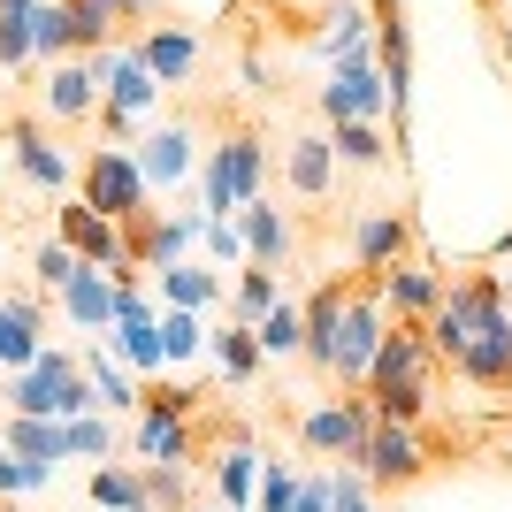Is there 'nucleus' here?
<instances>
[{
    "label": "nucleus",
    "instance_id": "f257e3e1",
    "mask_svg": "<svg viewBox=\"0 0 512 512\" xmlns=\"http://www.w3.org/2000/svg\"><path fill=\"white\" fill-rule=\"evenodd\" d=\"M268 199V146L253 123H222L207 138V169H199V207L207 222H237V214Z\"/></svg>",
    "mask_w": 512,
    "mask_h": 512
},
{
    "label": "nucleus",
    "instance_id": "f03ea898",
    "mask_svg": "<svg viewBox=\"0 0 512 512\" xmlns=\"http://www.w3.org/2000/svg\"><path fill=\"white\" fill-rule=\"evenodd\" d=\"M497 314H512V306H505V276H497V268H474V276H459V283L444 291V306L421 321V337H428V352L451 367Z\"/></svg>",
    "mask_w": 512,
    "mask_h": 512
},
{
    "label": "nucleus",
    "instance_id": "7ed1b4c3",
    "mask_svg": "<svg viewBox=\"0 0 512 512\" xmlns=\"http://www.w3.org/2000/svg\"><path fill=\"white\" fill-rule=\"evenodd\" d=\"M444 459H459V451L436 444V436H421V428H406V421H375L352 467H360L375 490H413V482H421V474H436Z\"/></svg>",
    "mask_w": 512,
    "mask_h": 512
},
{
    "label": "nucleus",
    "instance_id": "20e7f679",
    "mask_svg": "<svg viewBox=\"0 0 512 512\" xmlns=\"http://www.w3.org/2000/svg\"><path fill=\"white\" fill-rule=\"evenodd\" d=\"M100 100H107V85H100V54H69V62H54V69L39 77L31 123H46L54 138H77V130H92Z\"/></svg>",
    "mask_w": 512,
    "mask_h": 512
},
{
    "label": "nucleus",
    "instance_id": "39448f33",
    "mask_svg": "<svg viewBox=\"0 0 512 512\" xmlns=\"http://www.w3.org/2000/svg\"><path fill=\"white\" fill-rule=\"evenodd\" d=\"M383 329H390V314H383V276H352L344 329H337V367H329V375L360 390L367 367H375V352H383Z\"/></svg>",
    "mask_w": 512,
    "mask_h": 512
},
{
    "label": "nucleus",
    "instance_id": "423d86ee",
    "mask_svg": "<svg viewBox=\"0 0 512 512\" xmlns=\"http://www.w3.org/2000/svg\"><path fill=\"white\" fill-rule=\"evenodd\" d=\"M85 207L107 214V222H130V214L153 207V192H146V176H138V153H130V146H92L85 153Z\"/></svg>",
    "mask_w": 512,
    "mask_h": 512
},
{
    "label": "nucleus",
    "instance_id": "0eeeda50",
    "mask_svg": "<svg viewBox=\"0 0 512 512\" xmlns=\"http://www.w3.org/2000/svg\"><path fill=\"white\" fill-rule=\"evenodd\" d=\"M337 146H329V130H291L276 153V176H283V192L299 199V207H329L337 199Z\"/></svg>",
    "mask_w": 512,
    "mask_h": 512
},
{
    "label": "nucleus",
    "instance_id": "6e6552de",
    "mask_svg": "<svg viewBox=\"0 0 512 512\" xmlns=\"http://www.w3.org/2000/svg\"><path fill=\"white\" fill-rule=\"evenodd\" d=\"M130 54L161 77V92H184L207 69V46H199V31L192 23H176V16H161V23H138V39H130Z\"/></svg>",
    "mask_w": 512,
    "mask_h": 512
},
{
    "label": "nucleus",
    "instance_id": "1a4fd4ad",
    "mask_svg": "<svg viewBox=\"0 0 512 512\" xmlns=\"http://www.w3.org/2000/svg\"><path fill=\"white\" fill-rule=\"evenodd\" d=\"M16 413H31V421H62V413L85 406V375H77V352H39L31 360V375H16Z\"/></svg>",
    "mask_w": 512,
    "mask_h": 512
},
{
    "label": "nucleus",
    "instance_id": "9d476101",
    "mask_svg": "<svg viewBox=\"0 0 512 512\" xmlns=\"http://www.w3.org/2000/svg\"><path fill=\"white\" fill-rule=\"evenodd\" d=\"M54 237H62L77 260H92V268H107L115 283H130L138 276V260H130V245H123V222H107V214H92L85 199H69L62 214H54Z\"/></svg>",
    "mask_w": 512,
    "mask_h": 512
},
{
    "label": "nucleus",
    "instance_id": "9b49d317",
    "mask_svg": "<svg viewBox=\"0 0 512 512\" xmlns=\"http://www.w3.org/2000/svg\"><path fill=\"white\" fill-rule=\"evenodd\" d=\"M199 161V107L169 115V123H146V146H138V176H146V192H169L184 184Z\"/></svg>",
    "mask_w": 512,
    "mask_h": 512
},
{
    "label": "nucleus",
    "instance_id": "f8f14e48",
    "mask_svg": "<svg viewBox=\"0 0 512 512\" xmlns=\"http://www.w3.org/2000/svg\"><path fill=\"white\" fill-rule=\"evenodd\" d=\"M367 428H375V406H367V398H329V406L299 413V451H321V459L337 467V459H360Z\"/></svg>",
    "mask_w": 512,
    "mask_h": 512
},
{
    "label": "nucleus",
    "instance_id": "ddd939ff",
    "mask_svg": "<svg viewBox=\"0 0 512 512\" xmlns=\"http://www.w3.org/2000/svg\"><path fill=\"white\" fill-rule=\"evenodd\" d=\"M428 375H436V352H428L421 321H390L383 329V352H375V367H367V390H428Z\"/></svg>",
    "mask_w": 512,
    "mask_h": 512
},
{
    "label": "nucleus",
    "instance_id": "4468645a",
    "mask_svg": "<svg viewBox=\"0 0 512 512\" xmlns=\"http://www.w3.org/2000/svg\"><path fill=\"white\" fill-rule=\"evenodd\" d=\"M398 260H413V214L406 207H367L352 222V276H390Z\"/></svg>",
    "mask_w": 512,
    "mask_h": 512
},
{
    "label": "nucleus",
    "instance_id": "2eb2a0df",
    "mask_svg": "<svg viewBox=\"0 0 512 512\" xmlns=\"http://www.w3.org/2000/svg\"><path fill=\"white\" fill-rule=\"evenodd\" d=\"M100 85H107L100 107L130 115V123H153V107H161V77H153V69L130 54V39H115V46L100 54Z\"/></svg>",
    "mask_w": 512,
    "mask_h": 512
},
{
    "label": "nucleus",
    "instance_id": "dca6fc26",
    "mask_svg": "<svg viewBox=\"0 0 512 512\" xmlns=\"http://www.w3.org/2000/svg\"><path fill=\"white\" fill-rule=\"evenodd\" d=\"M321 62H329V77L337 69H375V8L367 0H337L321 16Z\"/></svg>",
    "mask_w": 512,
    "mask_h": 512
},
{
    "label": "nucleus",
    "instance_id": "f3484780",
    "mask_svg": "<svg viewBox=\"0 0 512 512\" xmlns=\"http://www.w3.org/2000/svg\"><path fill=\"white\" fill-rule=\"evenodd\" d=\"M383 107H390L383 69H337V77L314 92V115H321V123H383Z\"/></svg>",
    "mask_w": 512,
    "mask_h": 512
},
{
    "label": "nucleus",
    "instance_id": "a211bd4d",
    "mask_svg": "<svg viewBox=\"0 0 512 512\" xmlns=\"http://www.w3.org/2000/svg\"><path fill=\"white\" fill-rule=\"evenodd\" d=\"M8 146H16V176L23 184H31V192H46V199H62L69 192V153H62V138H54V130L46 123H31V115H23L16 130H8Z\"/></svg>",
    "mask_w": 512,
    "mask_h": 512
},
{
    "label": "nucleus",
    "instance_id": "6ab92c4d",
    "mask_svg": "<svg viewBox=\"0 0 512 512\" xmlns=\"http://www.w3.org/2000/svg\"><path fill=\"white\" fill-rule=\"evenodd\" d=\"M444 291H451V276L436 268V260L413 253V260H398V268L383 276V314L390 321H428L436 306H444Z\"/></svg>",
    "mask_w": 512,
    "mask_h": 512
},
{
    "label": "nucleus",
    "instance_id": "aec40b11",
    "mask_svg": "<svg viewBox=\"0 0 512 512\" xmlns=\"http://www.w3.org/2000/svg\"><path fill=\"white\" fill-rule=\"evenodd\" d=\"M214 459V505H253V474H260V436L253 428H222V451H207ZM207 459H199V474H207Z\"/></svg>",
    "mask_w": 512,
    "mask_h": 512
},
{
    "label": "nucleus",
    "instance_id": "412c9836",
    "mask_svg": "<svg viewBox=\"0 0 512 512\" xmlns=\"http://www.w3.org/2000/svg\"><path fill=\"white\" fill-rule=\"evenodd\" d=\"M237 237H245V260L253 268H291V253H299V230H291V207H268V199H253V207L237 214Z\"/></svg>",
    "mask_w": 512,
    "mask_h": 512
},
{
    "label": "nucleus",
    "instance_id": "4be33fe9",
    "mask_svg": "<svg viewBox=\"0 0 512 512\" xmlns=\"http://www.w3.org/2000/svg\"><path fill=\"white\" fill-rule=\"evenodd\" d=\"M344 299H352V276H337V283H314V299L299 306V321H306V360L329 375L337 367V329H344Z\"/></svg>",
    "mask_w": 512,
    "mask_h": 512
},
{
    "label": "nucleus",
    "instance_id": "5701e85b",
    "mask_svg": "<svg viewBox=\"0 0 512 512\" xmlns=\"http://www.w3.org/2000/svg\"><path fill=\"white\" fill-rule=\"evenodd\" d=\"M451 375L459 383H474V390H512V314H497L482 337L451 360Z\"/></svg>",
    "mask_w": 512,
    "mask_h": 512
},
{
    "label": "nucleus",
    "instance_id": "b1692460",
    "mask_svg": "<svg viewBox=\"0 0 512 512\" xmlns=\"http://www.w3.org/2000/svg\"><path fill=\"white\" fill-rule=\"evenodd\" d=\"M115 337H123V360L153 383V367H161V321L146 314L138 283H115Z\"/></svg>",
    "mask_w": 512,
    "mask_h": 512
},
{
    "label": "nucleus",
    "instance_id": "393cba45",
    "mask_svg": "<svg viewBox=\"0 0 512 512\" xmlns=\"http://www.w3.org/2000/svg\"><path fill=\"white\" fill-rule=\"evenodd\" d=\"M62 314L77 321V329H115V276L92 268V260H77V276H69V291H62Z\"/></svg>",
    "mask_w": 512,
    "mask_h": 512
},
{
    "label": "nucleus",
    "instance_id": "a878e982",
    "mask_svg": "<svg viewBox=\"0 0 512 512\" xmlns=\"http://www.w3.org/2000/svg\"><path fill=\"white\" fill-rule=\"evenodd\" d=\"M199 237H207V207H184V214H153V237L138 245L146 268H176V260L192 253Z\"/></svg>",
    "mask_w": 512,
    "mask_h": 512
},
{
    "label": "nucleus",
    "instance_id": "bb28decb",
    "mask_svg": "<svg viewBox=\"0 0 512 512\" xmlns=\"http://www.w3.org/2000/svg\"><path fill=\"white\" fill-rule=\"evenodd\" d=\"M0 360L8 367L39 360V299H0Z\"/></svg>",
    "mask_w": 512,
    "mask_h": 512
},
{
    "label": "nucleus",
    "instance_id": "cd10ccee",
    "mask_svg": "<svg viewBox=\"0 0 512 512\" xmlns=\"http://www.w3.org/2000/svg\"><path fill=\"white\" fill-rule=\"evenodd\" d=\"M321 130H329V146H337L344 169H383L390 153H398L383 138V123H321Z\"/></svg>",
    "mask_w": 512,
    "mask_h": 512
},
{
    "label": "nucleus",
    "instance_id": "c85d7f7f",
    "mask_svg": "<svg viewBox=\"0 0 512 512\" xmlns=\"http://www.w3.org/2000/svg\"><path fill=\"white\" fill-rule=\"evenodd\" d=\"M260 360H268V352H260V337L245 329V321H230V329L214 337V367H222V383H230V390H245V383H253V375H260Z\"/></svg>",
    "mask_w": 512,
    "mask_h": 512
},
{
    "label": "nucleus",
    "instance_id": "c756f323",
    "mask_svg": "<svg viewBox=\"0 0 512 512\" xmlns=\"http://www.w3.org/2000/svg\"><path fill=\"white\" fill-rule=\"evenodd\" d=\"M199 467H146V512H192Z\"/></svg>",
    "mask_w": 512,
    "mask_h": 512
},
{
    "label": "nucleus",
    "instance_id": "7c9ffc66",
    "mask_svg": "<svg viewBox=\"0 0 512 512\" xmlns=\"http://www.w3.org/2000/svg\"><path fill=\"white\" fill-rule=\"evenodd\" d=\"M8 451H16V459H62L69 451V428L62 421H31V413H16V421H8Z\"/></svg>",
    "mask_w": 512,
    "mask_h": 512
},
{
    "label": "nucleus",
    "instance_id": "2f4dec72",
    "mask_svg": "<svg viewBox=\"0 0 512 512\" xmlns=\"http://www.w3.org/2000/svg\"><path fill=\"white\" fill-rule=\"evenodd\" d=\"M46 8V0H39ZM39 8H0V69L39 62Z\"/></svg>",
    "mask_w": 512,
    "mask_h": 512
},
{
    "label": "nucleus",
    "instance_id": "473e14b6",
    "mask_svg": "<svg viewBox=\"0 0 512 512\" xmlns=\"http://www.w3.org/2000/svg\"><path fill=\"white\" fill-rule=\"evenodd\" d=\"M276 306H283V276L276 268H245V276H237V321H245V329H260Z\"/></svg>",
    "mask_w": 512,
    "mask_h": 512
},
{
    "label": "nucleus",
    "instance_id": "72a5a7b5",
    "mask_svg": "<svg viewBox=\"0 0 512 512\" xmlns=\"http://www.w3.org/2000/svg\"><path fill=\"white\" fill-rule=\"evenodd\" d=\"M92 505L146 512V467H100V474H92Z\"/></svg>",
    "mask_w": 512,
    "mask_h": 512
},
{
    "label": "nucleus",
    "instance_id": "f704fd0d",
    "mask_svg": "<svg viewBox=\"0 0 512 512\" xmlns=\"http://www.w3.org/2000/svg\"><path fill=\"white\" fill-rule=\"evenodd\" d=\"M161 291H169L184 314H199V306H214L222 299V283L207 276V268H192V260H176V268H161Z\"/></svg>",
    "mask_w": 512,
    "mask_h": 512
},
{
    "label": "nucleus",
    "instance_id": "c9c22d12",
    "mask_svg": "<svg viewBox=\"0 0 512 512\" xmlns=\"http://www.w3.org/2000/svg\"><path fill=\"white\" fill-rule=\"evenodd\" d=\"M253 337H260V352H268V360H283V352H299V344H306V321H299V306H276V314L260 321Z\"/></svg>",
    "mask_w": 512,
    "mask_h": 512
},
{
    "label": "nucleus",
    "instance_id": "e433bc0d",
    "mask_svg": "<svg viewBox=\"0 0 512 512\" xmlns=\"http://www.w3.org/2000/svg\"><path fill=\"white\" fill-rule=\"evenodd\" d=\"M31 268H39V291H54V299H62L69 276H77V253H69L62 237H54V245H39V253H31Z\"/></svg>",
    "mask_w": 512,
    "mask_h": 512
},
{
    "label": "nucleus",
    "instance_id": "4c0bfd02",
    "mask_svg": "<svg viewBox=\"0 0 512 512\" xmlns=\"http://www.w3.org/2000/svg\"><path fill=\"white\" fill-rule=\"evenodd\" d=\"M260 512H291V505H299V474H291V467H268V482H260Z\"/></svg>",
    "mask_w": 512,
    "mask_h": 512
},
{
    "label": "nucleus",
    "instance_id": "58836bf2",
    "mask_svg": "<svg viewBox=\"0 0 512 512\" xmlns=\"http://www.w3.org/2000/svg\"><path fill=\"white\" fill-rule=\"evenodd\" d=\"M161 352H176V360H192V352H199V321L184 314V306L161 321Z\"/></svg>",
    "mask_w": 512,
    "mask_h": 512
},
{
    "label": "nucleus",
    "instance_id": "ea45409f",
    "mask_svg": "<svg viewBox=\"0 0 512 512\" xmlns=\"http://www.w3.org/2000/svg\"><path fill=\"white\" fill-rule=\"evenodd\" d=\"M100 16H115V31L123 23H161V0H92Z\"/></svg>",
    "mask_w": 512,
    "mask_h": 512
},
{
    "label": "nucleus",
    "instance_id": "a19ab883",
    "mask_svg": "<svg viewBox=\"0 0 512 512\" xmlns=\"http://www.w3.org/2000/svg\"><path fill=\"white\" fill-rule=\"evenodd\" d=\"M69 428V451L85 459V451H107V421H62Z\"/></svg>",
    "mask_w": 512,
    "mask_h": 512
},
{
    "label": "nucleus",
    "instance_id": "79ce46f5",
    "mask_svg": "<svg viewBox=\"0 0 512 512\" xmlns=\"http://www.w3.org/2000/svg\"><path fill=\"white\" fill-rule=\"evenodd\" d=\"M207 245H214V260H245V237H237V222H207Z\"/></svg>",
    "mask_w": 512,
    "mask_h": 512
},
{
    "label": "nucleus",
    "instance_id": "37998d69",
    "mask_svg": "<svg viewBox=\"0 0 512 512\" xmlns=\"http://www.w3.org/2000/svg\"><path fill=\"white\" fill-rule=\"evenodd\" d=\"M291 512H329V474H306L299 482V505Z\"/></svg>",
    "mask_w": 512,
    "mask_h": 512
},
{
    "label": "nucleus",
    "instance_id": "c03bdc74",
    "mask_svg": "<svg viewBox=\"0 0 512 512\" xmlns=\"http://www.w3.org/2000/svg\"><path fill=\"white\" fill-rule=\"evenodd\" d=\"M92 383H100V398H107V406H130L123 375H115V367H107V360H92Z\"/></svg>",
    "mask_w": 512,
    "mask_h": 512
},
{
    "label": "nucleus",
    "instance_id": "a18cd8bd",
    "mask_svg": "<svg viewBox=\"0 0 512 512\" xmlns=\"http://www.w3.org/2000/svg\"><path fill=\"white\" fill-rule=\"evenodd\" d=\"M490 260H512V230H505V237H497V245H490Z\"/></svg>",
    "mask_w": 512,
    "mask_h": 512
},
{
    "label": "nucleus",
    "instance_id": "49530a36",
    "mask_svg": "<svg viewBox=\"0 0 512 512\" xmlns=\"http://www.w3.org/2000/svg\"><path fill=\"white\" fill-rule=\"evenodd\" d=\"M497 444H505V467H512V421H505V436H497Z\"/></svg>",
    "mask_w": 512,
    "mask_h": 512
},
{
    "label": "nucleus",
    "instance_id": "de8ad7c7",
    "mask_svg": "<svg viewBox=\"0 0 512 512\" xmlns=\"http://www.w3.org/2000/svg\"><path fill=\"white\" fill-rule=\"evenodd\" d=\"M192 512H230V505H207V497H199V505H192Z\"/></svg>",
    "mask_w": 512,
    "mask_h": 512
},
{
    "label": "nucleus",
    "instance_id": "09e8293b",
    "mask_svg": "<svg viewBox=\"0 0 512 512\" xmlns=\"http://www.w3.org/2000/svg\"><path fill=\"white\" fill-rule=\"evenodd\" d=\"M0 8H39V0H0Z\"/></svg>",
    "mask_w": 512,
    "mask_h": 512
},
{
    "label": "nucleus",
    "instance_id": "8fccbe9b",
    "mask_svg": "<svg viewBox=\"0 0 512 512\" xmlns=\"http://www.w3.org/2000/svg\"><path fill=\"white\" fill-rule=\"evenodd\" d=\"M0 512H23V505H16V497H0Z\"/></svg>",
    "mask_w": 512,
    "mask_h": 512
},
{
    "label": "nucleus",
    "instance_id": "3c124183",
    "mask_svg": "<svg viewBox=\"0 0 512 512\" xmlns=\"http://www.w3.org/2000/svg\"><path fill=\"white\" fill-rule=\"evenodd\" d=\"M352 512H383V505H375V497H367V505H352Z\"/></svg>",
    "mask_w": 512,
    "mask_h": 512
},
{
    "label": "nucleus",
    "instance_id": "603ef678",
    "mask_svg": "<svg viewBox=\"0 0 512 512\" xmlns=\"http://www.w3.org/2000/svg\"><path fill=\"white\" fill-rule=\"evenodd\" d=\"M505 54H512V16H505Z\"/></svg>",
    "mask_w": 512,
    "mask_h": 512
},
{
    "label": "nucleus",
    "instance_id": "864d4df0",
    "mask_svg": "<svg viewBox=\"0 0 512 512\" xmlns=\"http://www.w3.org/2000/svg\"><path fill=\"white\" fill-rule=\"evenodd\" d=\"M505 306H512V268H505Z\"/></svg>",
    "mask_w": 512,
    "mask_h": 512
}]
</instances>
